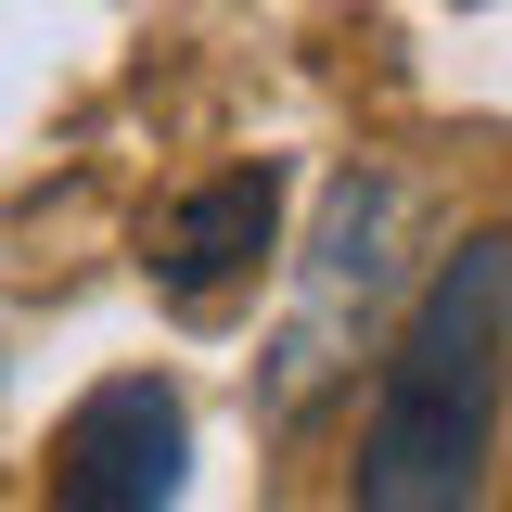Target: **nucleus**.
<instances>
[{"label":"nucleus","mask_w":512,"mask_h":512,"mask_svg":"<svg viewBox=\"0 0 512 512\" xmlns=\"http://www.w3.org/2000/svg\"><path fill=\"white\" fill-rule=\"evenodd\" d=\"M500 359H512V231H474L461 256H436V282L410 295L397 346H384L346 512H474L487 500Z\"/></svg>","instance_id":"obj_1"},{"label":"nucleus","mask_w":512,"mask_h":512,"mask_svg":"<svg viewBox=\"0 0 512 512\" xmlns=\"http://www.w3.org/2000/svg\"><path fill=\"white\" fill-rule=\"evenodd\" d=\"M397 244H410V180L397 167H333L320 231L295 256V308H282L269 359H256V410L269 423H308L359 372V346L384 333V295H397Z\"/></svg>","instance_id":"obj_2"},{"label":"nucleus","mask_w":512,"mask_h":512,"mask_svg":"<svg viewBox=\"0 0 512 512\" xmlns=\"http://www.w3.org/2000/svg\"><path fill=\"white\" fill-rule=\"evenodd\" d=\"M180 448H192L180 384H154V372L90 384L52 436V512H167L180 500Z\"/></svg>","instance_id":"obj_3"},{"label":"nucleus","mask_w":512,"mask_h":512,"mask_svg":"<svg viewBox=\"0 0 512 512\" xmlns=\"http://www.w3.org/2000/svg\"><path fill=\"white\" fill-rule=\"evenodd\" d=\"M269 256H282V167H231V180L180 192V205L154 218L141 269H154V295L180 320H205V308H231Z\"/></svg>","instance_id":"obj_4"}]
</instances>
